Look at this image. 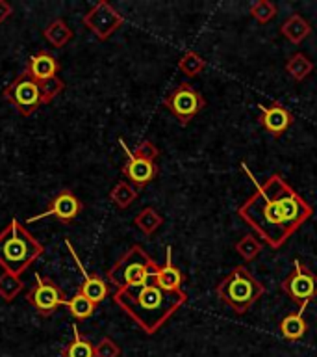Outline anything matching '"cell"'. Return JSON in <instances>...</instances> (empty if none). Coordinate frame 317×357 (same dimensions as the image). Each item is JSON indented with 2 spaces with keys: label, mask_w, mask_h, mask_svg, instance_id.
Returning <instances> with one entry per match:
<instances>
[{
  "label": "cell",
  "mask_w": 317,
  "mask_h": 357,
  "mask_svg": "<svg viewBox=\"0 0 317 357\" xmlns=\"http://www.w3.org/2000/svg\"><path fill=\"white\" fill-rule=\"evenodd\" d=\"M110 197L119 208H128L136 201V197H138V190L133 188L132 184L121 181V183L115 184V188L111 190Z\"/></svg>",
  "instance_id": "4316f807"
},
{
  "label": "cell",
  "mask_w": 317,
  "mask_h": 357,
  "mask_svg": "<svg viewBox=\"0 0 317 357\" xmlns=\"http://www.w3.org/2000/svg\"><path fill=\"white\" fill-rule=\"evenodd\" d=\"M26 300L32 303L43 317H50L60 305H65V294L50 278L35 275V287L28 292Z\"/></svg>",
  "instance_id": "8fae6325"
},
{
  "label": "cell",
  "mask_w": 317,
  "mask_h": 357,
  "mask_svg": "<svg viewBox=\"0 0 317 357\" xmlns=\"http://www.w3.org/2000/svg\"><path fill=\"white\" fill-rule=\"evenodd\" d=\"M72 333L74 339L63 348V357H95V346L80 335L78 326H72Z\"/></svg>",
  "instance_id": "ffe728a7"
},
{
  "label": "cell",
  "mask_w": 317,
  "mask_h": 357,
  "mask_svg": "<svg viewBox=\"0 0 317 357\" xmlns=\"http://www.w3.org/2000/svg\"><path fill=\"white\" fill-rule=\"evenodd\" d=\"M82 211V203L78 199L76 195L72 194L71 190H61L60 194L56 195L54 199L50 201L49 208L41 214H35V216L28 218V223H33L41 220V218H56V220H60L63 223H71L74 218L80 214Z\"/></svg>",
  "instance_id": "4fadbf2b"
},
{
  "label": "cell",
  "mask_w": 317,
  "mask_h": 357,
  "mask_svg": "<svg viewBox=\"0 0 317 357\" xmlns=\"http://www.w3.org/2000/svg\"><path fill=\"white\" fill-rule=\"evenodd\" d=\"M267 183L271 186L273 194H275L278 205H280V211H282L289 233L293 234L295 231H299L302 227V223H306V220H310L311 214H314V208L284 181L282 175L275 173V175L267 178Z\"/></svg>",
  "instance_id": "8992f818"
},
{
  "label": "cell",
  "mask_w": 317,
  "mask_h": 357,
  "mask_svg": "<svg viewBox=\"0 0 317 357\" xmlns=\"http://www.w3.org/2000/svg\"><path fill=\"white\" fill-rule=\"evenodd\" d=\"M280 289L288 298H291V301L299 305V312L302 314L306 305L317 298V275L297 259L293 262V272L284 279Z\"/></svg>",
  "instance_id": "ba28073f"
},
{
  "label": "cell",
  "mask_w": 317,
  "mask_h": 357,
  "mask_svg": "<svg viewBox=\"0 0 317 357\" xmlns=\"http://www.w3.org/2000/svg\"><path fill=\"white\" fill-rule=\"evenodd\" d=\"M178 69L189 78L199 77L200 73L206 69V60L200 54L193 52V50H188V52L180 58V61H178Z\"/></svg>",
  "instance_id": "d4e9b609"
},
{
  "label": "cell",
  "mask_w": 317,
  "mask_h": 357,
  "mask_svg": "<svg viewBox=\"0 0 317 357\" xmlns=\"http://www.w3.org/2000/svg\"><path fill=\"white\" fill-rule=\"evenodd\" d=\"M65 305L69 307V311H71L72 317L78 318V320H86V318H89L91 314H93L97 303L88 300L82 292H76V294L72 296L71 300H67Z\"/></svg>",
  "instance_id": "484cf974"
},
{
  "label": "cell",
  "mask_w": 317,
  "mask_h": 357,
  "mask_svg": "<svg viewBox=\"0 0 317 357\" xmlns=\"http://www.w3.org/2000/svg\"><path fill=\"white\" fill-rule=\"evenodd\" d=\"M26 71L30 73V77L33 80H38L39 84L44 82V80H50V78L58 77V71H60V63L56 60L54 56L49 54V52H38L30 58L26 66Z\"/></svg>",
  "instance_id": "9a60e30c"
},
{
  "label": "cell",
  "mask_w": 317,
  "mask_h": 357,
  "mask_svg": "<svg viewBox=\"0 0 317 357\" xmlns=\"http://www.w3.org/2000/svg\"><path fill=\"white\" fill-rule=\"evenodd\" d=\"M67 245H69V250H71L72 257L76 259L78 262V268H80V272L83 273V283L80 284V289H78V292H82L88 300H91L93 303H100V301L104 300L106 296H108V283H106L104 279H100L99 275H91V273L86 272V268L82 266V262L78 261V257L74 255V251H72L71 244L67 242Z\"/></svg>",
  "instance_id": "e0dca14e"
},
{
  "label": "cell",
  "mask_w": 317,
  "mask_h": 357,
  "mask_svg": "<svg viewBox=\"0 0 317 357\" xmlns=\"http://www.w3.org/2000/svg\"><path fill=\"white\" fill-rule=\"evenodd\" d=\"M310 33V22L306 21L302 15H299V13H293V15L289 17V19H286V22L282 24V36L293 45L302 43Z\"/></svg>",
  "instance_id": "ac0fdd59"
},
{
  "label": "cell",
  "mask_w": 317,
  "mask_h": 357,
  "mask_svg": "<svg viewBox=\"0 0 317 357\" xmlns=\"http://www.w3.org/2000/svg\"><path fill=\"white\" fill-rule=\"evenodd\" d=\"M44 38L49 39L50 43H52V47L60 49V47H65V45L69 43V39L72 38V32L65 22L61 21V19H58V21H54L52 24L47 26V30H44Z\"/></svg>",
  "instance_id": "cb8c5ba5"
},
{
  "label": "cell",
  "mask_w": 317,
  "mask_h": 357,
  "mask_svg": "<svg viewBox=\"0 0 317 357\" xmlns=\"http://www.w3.org/2000/svg\"><path fill=\"white\" fill-rule=\"evenodd\" d=\"M260 110V123L261 127L266 128L267 132L275 136V138H280L286 130H288L291 125H293V114L286 108L280 102H273V105L258 106Z\"/></svg>",
  "instance_id": "5bb4252c"
},
{
  "label": "cell",
  "mask_w": 317,
  "mask_h": 357,
  "mask_svg": "<svg viewBox=\"0 0 317 357\" xmlns=\"http://www.w3.org/2000/svg\"><path fill=\"white\" fill-rule=\"evenodd\" d=\"M41 86V97H43V105L50 102V100L54 99L56 95H60L65 88V84L61 78H50V80H44V82L39 84Z\"/></svg>",
  "instance_id": "f546056e"
},
{
  "label": "cell",
  "mask_w": 317,
  "mask_h": 357,
  "mask_svg": "<svg viewBox=\"0 0 317 357\" xmlns=\"http://www.w3.org/2000/svg\"><path fill=\"white\" fill-rule=\"evenodd\" d=\"M11 15V6L4 0H0V22H4Z\"/></svg>",
  "instance_id": "1f68e13d"
},
{
  "label": "cell",
  "mask_w": 317,
  "mask_h": 357,
  "mask_svg": "<svg viewBox=\"0 0 317 357\" xmlns=\"http://www.w3.org/2000/svg\"><path fill=\"white\" fill-rule=\"evenodd\" d=\"M113 301L145 333L152 335L188 301V294L184 290L171 292L161 289L156 283L154 275H150L145 283L138 287L117 290L113 294Z\"/></svg>",
  "instance_id": "6da1fadb"
},
{
  "label": "cell",
  "mask_w": 317,
  "mask_h": 357,
  "mask_svg": "<svg viewBox=\"0 0 317 357\" xmlns=\"http://www.w3.org/2000/svg\"><path fill=\"white\" fill-rule=\"evenodd\" d=\"M206 99L199 89L189 82L178 84L165 97V108L182 125H188L200 110H204Z\"/></svg>",
  "instance_id": "9c48e42d"
},
{
  "label": "cell",
  "mask_w": 317,
  "mask_h": 357,
  "mask_svg": "<svg viewBox=\"0 0 317 357\" xmlns=\"http://www.w3.org/2000/svg\"><path fill=\"white\" fill-rule=\"evenodd\" d=\"M277 6L273 4L271 0H258L250 6V15L254 17L260 24H267L277 17Z\"/></svg>",
  "instance_id": "83f0119b"
},
{
  "label": "cell",
  "mask_w": 317,
  "mask_h": 357,
  "mask_svg": "<svg viewBox=\"0 0 317 357\" xmlns=\"http://www.w3.org/2000/svg\"><path fill=\"white\" fill-rule=\"evenodd\" d=\"M241 169L254 181L252 173L247 169L243 162H241ZM238 214L249 227L254 229L258 238L263 240L267 245H271L273 250L282 248L286 240L291 236L282 211H280V205H278L277 197L273 194L267 181L263 184L256 183V192L239 206Z\"/></svg>",
  "instance_id": "7a4b0ae2"
},
{
  "label": "cell",
  "mask_w": 317,
  "mask_h": 357,
  "mask_svg": "<svg viewBox=\"0 0 317 357\" xmlns=\"http://www.w3.org/2000/svg\"><path fill=\"white\" fill-rule=\"evenodd\" d=\"M41 253L43 245L17 220H11L0 233V266L11 275L21 278V273L26 272Z\"/></svg>",
  "instance_id": "3957f363"
},
{
  "label": "cell",
  "mask_w": 317,
  "mask_h": 357,
  "mask_svg": "<svg viewBox=\"0 0 317 357\" xmlns=\"http://www.w3.org/2000/svg\"><path fill=\"white\" fill-rule=\"evenodd\" d=\"M133 223H136V225H138V227L141 229L145 234H152L161 227L163 218H161V214L156 211V208H152V206H147V208H143V211L139 212L138 216H136Z\"/></svg>",
  "instance_id": "603a6c76"
},
{
  "label": "cell",
  "mask_w": 317,
  "mask_h": 357,
  "mask_svg": "<svg viewBox=\"0 0 317 357\" xmlns=\"http://www.w3.org/2000/svg\"><path fill=\"white\" fill-rule=\"evenodd\" d=\"M156 283L160 284L161 289L171 290V292H177V290H182L184 283V273L180 272V268L172 262L171 248H167V259L163 266H158L154 272Z\"/></svg>",
  "instance_id": "2e32d148"
},
{
  "label": "cell",
  "mask_w": 317,
  "mask_h": 357,
  "mask_svg": "<svg viewBox=\"0 0 317 357\" xmlns=\"http://www.w3.org/2000/svg\"><path fill=\"white\" fill-rule=\"evenodd\" d=\"M216 290L222 303L232 307L236 314H245L266 294V287L243 266L234 268Z\"/></svg>",
  "instance_id": "277c9868"
},
{
  "label": "cell",
  "mask_w": 317,
  "mask_h": 357,
  "mask_svg": "<svg viewBox=\"0 0 317 357\" xmlns=\"http://www.w3.org/2000/svg\"><path fill=\"white\" fill-rule=\"evenodd\" d=\"M280 331L286 339L299 340L306 335V320L300 312H291L280 324Z\"/></svg>",
  "instance_id": "44dd1931"
},
{
  "label": "cell",
  "mask_w": 317,
  "mask_h": 357,
  "mask_svg": "<svg viewBox=\"0 0 317 357\" xmlns=\"http://www.w3.org/2000/svg\"><path fill=\"white\" fill-rule=\"evenodd\" d=\"M261 250H263V244H261L258 236L254 234H245L243 238H239L236 242V253H238L245 262L254 261L256 257L260 255Z\"/></svg>",
  "instance_id": "7402d4cb"
},
{
  "label": "cell",
  "mask_w": 317,
  "mask_h": 357,
  "mask_svg": "<svg viewBox=\"0 0 317 357\" xmlns=\"http://www.w3.org/2000/svg\"><path fill=\"white\" fill-rule=\"evenodd\" d=\"M4 97L15 106L17 110L21 112L22 116H30V114L38 110L39 106L43 105L41 86H39L38 80H33L30 77L28 71L19 75L15 82L4 91Z\"/></svg>",
  "instance_id": "30bf717a"
},
{
  "label": "cell",
  "mask_w": 317,
  "mask_h": 357,
  "mask_svg": "<svg viewBox=\"0 0 317 357\" xmlns=\"http://www.w3.org/2000/svg\"><path fill=\"white\" fill-rule=\"evenodd\" d=\"M121 145L124 153H127L128 160L122 166V173L136 188H143L150 181H154L158 175V166H156V158L160 155V151L152 142L145 139L138 145V149L130 151L121 139Z\"/></svg>",
  "instance_id": "52a82bcc"
},
{
  "label": "cell",
  "mask_w": 317,
  "mask_h": 357,
  "mask_svg": "<svg viewBox=\"0 0 317 357\" xmlns=\"http://www.w3.org/2000/svg\"><path fill=\"white\" fill-rule=\"evenodd\" d=\"M121 356V348L117 342L110 337H102L100 342L95 346V357H119Z\"/></svg>",
  "instance_id": "4dcf8cb0"
},
{
  "label": "cell",
  "mask_w": 317,
  "mask_h": 357,
  "mask_svg": "<svg viewBox=\"0 0 317 357\" xmlns=\"http://www.w3.org/2000/svg\"><path fill=\"white\" fill-rule=\"evenodd\" d=\"M286 71L291 75L293 80L300 82V80H304L311 71H314V63L311 60H308V56H304L302 52H295L288 58L286 61Z\"/></svg>",
  "instance_id": "d6986e66"
},
{
  "label": "cell",
  "mask_w": 317,
  "mask_h": 357,
  "mask_svg": "<svg viewBox=\"0 0 317 357\" xmlns=\"http://www.w3.org/2000/svg\"><path fill=\"white\" fill-rule=\"evenodd\" d=\"M124 19L119 11H115L108 2H99L88 15L83 17V24L91 28V32L100 39H108L117 28L121 26Z\"/></svg>",
  "instance_id": "7c38bea8"
},
{
  "label": "cell",
  "mask_w": 317,
  "mask_h": 357,
  "mask_svg": "<svg viewBox=\"0 0 317 357\" xmlns=\"http://www.w3.org/2000/svg\"><path fill=\"white\" fill-rule=\"evenodd\" d=\"M156 264L149 257V253L141 245H132L119 261L110 268L108 279L119 289H128V287H138L145 283L150 275H154Z\"/></svg>",
  "instance_id": "5b68a950"
},
{
  "label": "cell",
  "mask_w": 317,
  "mask_h": 357,
  "mask_svg": "<svg viewBox=\"0 0 317 357\" xmlns=\"http://www.w3.org/2000/svg\"><path fill=\"white\" fill-rule=\"evenodd\" d=\"M21 290H22V283H21V279L17 278V275H11V273L8 272H4L2 275H0V296H2L6 301L13 300Z\"/></svg>",
  "instance_id": "f1b7e54d"
}]
</instances>
